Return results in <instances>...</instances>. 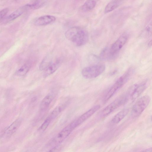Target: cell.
I'll return each instance as SVG.
<instances>
[{"label":"cell","mask_w":152,"mask_h":152,"mask_svg":"<svg viewBox=\"0 0 152 152\" xmlns=\"http://www.w3.org/2000/svg\"><path fill=\"white\" fill-rule=\"evenodd\" d=\"M56 18L53 16L45 15L38 18L35 21V24L37 26H42L49 24L56 20Z\"/></svg>","instance_id":"cell-13"},{"label":"cell","mask_w":152,"mask_h":152,"mask_svg":"<svg viewBox=\"0 0 152 152\" xmlns=\"http://www.w3.org/2000/svg\"><path fill=\"white\" fill-rule=\"evenodd\" d=\"M124 0H112L106 6L104 13H107L117 8L123 3Z\"/></svg>","instance_id":"cell-16"},{"label":"cell","mask_w":152,"mask_h":152,"mask_svg":"<svg viewBox=\"0 0 152 152\" xmlns=\"http://www.w3.org/2000/svg\"><path fill=\"white\" fill-rule=\"evenodd\" d=\"M129 111V109H123L114 116L111 121V123L113 124L118 123L127 115Z\"/></svg>","instance_id":"cell-17"},{"label":"cell","mask_w":152,"mask_h":152,"mask_svg":"<svg viewBox=\"0 0 152 152\" xmlns=\"http://www.w3.org/2000/svg\"><path fill=\"white\" fill-rule=\"evenodd\" d=\"M28 9L27 5L20 7L4 19L3 22L4 23H8L14 20L20 16L25 10Z\"/></svg>","instance_id":"cell-12"},{"label":"cell","mask_w":152,"mask_h":152,"mask_svg":"<svg viewBox=\"0 0 152 152\" xmlns=\"http://www.w3.org/2000/svg\"><path fill=\"white\" fill-rule=\"evenodd\" d=\"M21 122V119L19 118L14 121L5 129L2 135V139L6 140L10 138L18 129Z\"/></svg>","instance_id":"cell-10"},{"label":"cell","mask_w":152,"mask_h":152,"mask_svg":"<svg viewBox=\"0 0 152 152\" xmlns=\"http://www.w3.org/2000/svg\"><path fill=\"white\" fill-rule=\"evenodd\" d=\"M134 71L133 68L128 69L115 82L109 90L104 99L106 102L110 99L130 79Z\"/></svg>","instance_id":"cell-2"},{"label":"cell","mask_w":152,"mask_h":152,"mask_svg":"<svg viewBox=\"0 0 152 152\" xmlns=\"http://www.w3.org/2000/svg\"><path fill=\"white\" fill-rule=\"evenodd\" d=\"M54 98L52 93H50L46 95L42 101L40 106V109L41 111H45L49 107Z\"/></svg>","instance_id":"cell-15"},{"label":"cell","mask_w":152,"mask_h":152,"mask_svg":"<svg viewBox=\"0 0 152 152\" xmlns=\"http://www.w3.org/2000/svg\"><path fill=\"white\" fill-rule=\"evenodd\" d=\"M105 66L103 64H98L85 67L82 70L83 77L87 79L95 78L102 74L105 70Z\"/></svg>","instance_id":"cell-3"},{"label":"cell","mask_w":152,"mask_h":152,"mask_svg":"<svg viewBox=\"0 0 152 152\" xmlns=\"http://www.w3.org/2000/svg\"><path fill=\"white\" fill-rule=\"evenodd\" d=\"M142 151H146V152H151L152 151V148H149L145 150H144Z\"/></svg>","instance_id":"cell-22"},{"label":"cell","mask_w":152,"mask_h":152,"mask_svg":"<svg viewBox=\"0 0 152 152\" xmlns=\"http://www.w3.org/2000/svg\"><path fill=\"white\" fill-rule=\"evenodd\" d=\"M61 63V60L60 59H57L54 61H52L43 70V76L46 77L54 73L59 68Z\"/></svg>","instance_id":"cell-11"},{"label":"cell","mask_w":152,"mask_h":152,"mask_svg":"<svg viewBox=\"0 0 152 152\" xmlns=\"http://www.w3.org/2000/svg\"><path fill=\"white\" fill-rule=\"evenodd\" d=\"M74 129L70 123L59 132L50 143L52 146H56L62 142Z\"/></svg>","instance_id":"cell-7"},{"label":"cell","mask_w":152,"mask_h":152,"mask_svg":"<svg viewBox=\"0 0 152 152\" xmlns=\"http://www.w3.org/2000/svg\"><path fill=\"white\" fill-rule=\"evenodd\" d=\"M65 37L68 40L77 46L86 44L88 40V35L84 28L73 27L68 29L65 33Z\"/></svg>","instance_id":"cell-1"},{"label":"cell","mask_w":152,"mask_h":152,"mask_svg":"<svg viewBox=\"0 0 152 152\" xmlns=\"http://www.w3.org/2000/svg\"><path fill=\"white\" fill-rule=\"evenodd\" d=\"M127 101L126 94L119 96L103 110L101 113L102 115L103 116H107Z\"/></svg>","instance_id":"cell-5"},{"label":"cell","mask_w":152,"mask_h":152,"mask_svg":"<svg viewBox=\"0 0 152 152\" xmlns=\"http://www.w3.org/2000/svg\"><path fill=\"white\" fill-rule=\"evenodd\" d=\"M128 38V34L124 33L122 34L111 45L109 54L111 56L118 53L125 45Z\"/></svg>","instance_id":"cell-8"},{"label":"cell","mask_w":152,"mask_h":152,"mask_svg":"<svg viewBox=\"0 0 152 152\" xmlns=\"http://www.w3.org/2000/svg\"><path fill=\"white\" fill-rule=\"evenodd\" d=\"M151 100L149 96L145 95L139 98L133 106L131 115L133 117L139 116L149 104Z\"/></svg>","instance_id":"cell-4"},{"label":"cell","mask_w":152,"mask_h":152,"mask_svg":"<svg viewBox=\"0 0 152 152\" xmlns=\"http://www.w3.org/2000/svg\"><path fill=\"white\" fill-rule=\"evenodd\" d=\"M97 0H87L81 7L84 12H88L93 9L95 7Z\"/></svg>","instance_id":"cell-18"},{"label":"cell","mask_w":152,"mask_h":152,"mask_svg":"<svg viewBox=\"0 0 152 152\" xmlns=\"http://www.w3.org/2000/svg\"><path fill=\"white\" fill-rule=\"evenodd\" d=\"M100 106L96 105L85 112L71 123L75 128L86 121L100 108Z\"/></svg>","instance_id":"cell-9"},{"label":"cell","mask_w":152,"mask_h":152,"mask_svg":"<svg viewBox=\"0 0 152 152\" xmlns=\"http://www.w3.org/2000/svg\"><path fill=\"white\" fill-rule=\"evenodd\" d=\"M15 0L16 1H19V0Z\"/></svg>","instance_id":"cell-23"},{"label":"cell","mask_w":152,"mask_h":152,"mask_svg":"<svg viewBox=\"0 0 152 152\" xmlns=\"http://www.w3.org/2000/svg\"></svg>","instance_id":"cell-24"},{"label":"cell","mask_w":152,"mask_h":152,"mask_svg":"<svg viewBox=\"0 0 152 152\" xmlns=\"http://www.w3.org/2000/svg\"><path fill=\"white\" fill-rule=\"evenodd\" d=\"M31 65L30 62L28 61L23 65L17 72L16 74L19 76H23L28 72Z\"/></svg>","instance_id":"cell-19"},{"label":"cell","mask_w":152,"mask_h":152,"mask_svg":"<svg viewBox=\"0 0 152 152\" xmlns=\"http://www.w3.org/2000/svg\"><path fill=\"white\" fill-rule=\"evenodd\" d=\"M45 2L43 0H37L31 4H27L28 9L33 10L37 9L43 5Z\"/></svg>","instance_id":"cell-20"},{"label":"cell","mask_w":152,"mask_h":152,"mask_svg":"<svg viewBox=\"0 0 152 152\" xmlns=\"http://www.w3.org/2000/svg\"><path fill=\"white\" fill-rule=\"evenodd\" d=\"M66 104H63L56 107L46 118L45 121L50 124L51 121L55 119L64 109Z\"/></svg>","instance_id":"cell-14"},{"label":"cell","mask_w":152,"mask_h":152,"mask_svg":"<svg viewBox=\"0 0 152 152\" xmlns=\"http://www.w3.org/2000/svg\"><path fill=\"white\" fill-rule=\"evenodd\" d=\"M146 82H143L132 85L128 90L126 95L129 99L133 101L139 96L147 87Z\"/></svg>","instance_id":"cell-6"},{"label":"cell","mask_w":152,"mask_h":152,"mask_svg":"<svg viewBox=\"0 0 152 152\" xmlns=\"http://www.w3.org/2000/svg\"><path fill=\"white\" fill-rule=\"evenodd\" d=\"M9 9L8 8H5L0 11V21L2 20L8 12Z\"/></svg>","instance_id":"cell-21"}]
</instances>
